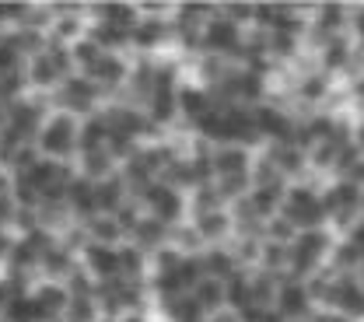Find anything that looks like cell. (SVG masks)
<instances>
[{"label":"cell","mask_w":364,"mask_h":322,"mask_svg":"<svg viewBox=\"0 0 364 322\" xmlns=\"http://www.w3.org/2000/svg\"><path fill=\"white\" fill-rule=\"evenodd\" d=\"M203 39H207V46L218 49V53H228V49H238V25L235 21H210L207 25V32H203Z\"/></svg>","instance_id":"8"},{"label":"cell","mask_w":364,"mask_h":322,"mask_svg":"<svg viewBox=\"0 0 364 322\" xmlns=\"http://www.w3.org/2000/svg\"><path fill=\"white\" fill-rule=\"evenodd\" d=\"M0 298H4V284H0Z\"/></svg>","instance_id":"20"},{"label":"cell","mask_w":364,"mask_h":322,"mask_svg":"<svg viewBox=\"0 0 364 322\" xmlns=\"http://www.w3.org/2000/svg\"><path fill=\"white\" fill-rule=\"evenodd\" d=\"M361 263H364V249H361Z\"/></svg>","instance_id":"23"},{"label":"cell","mask_w":364,"mask_h":322,"mask_svg":"<svg viewBox=\"0 0 364 322\" xmlns=\"http://www.w3.org/2000/svg\"><path fill=\"white\" fill-rule=\"evenodd\" d=\"M309 305H312V291H309L305 284H298V280L284 284V287H280V294H277V308H280V316H287V319L305 316V312H309Z\"/></svg>","instance_id":"6"},{"label":"cell","mask_w":364,"mask_h":322,"mask_svg":"<svg viewBox=\"0 0 364 322\" xmlns=\"http://www.w3.org/2000/svg\"><path fill=\"white\" fill-rule=\"evenodd\" d=\"M0 123H4V109H0Z\"/></svg>","instance_id":"21"},{"label":"cell","mask_w":364,"mask_h":322,"mask_svg":"<svg viewBox=\"0 0 364 322\" xmlns=\"http://www.w3.org/2000/svg\"><path fill=\"white\" fill-rule=\"evenodd\" d=\"M158 39H161V25H158V21H147V28H136V43H147V46H151V43H158Z\"/></svg>","instance_id":"15"},{"label":"cell","mask_w":364,"mask_h":322,"mask_svg":"<svg viewBox=\"0 0 364 322\" xmlns=\"http://www.w3.org/2000/svg\"><path fill=\"white\" fill-rule=\"evenodd\" d=\"M277 203H284V193H280V186H256V193H252V207H256V214H273V207Z\"/></svg>","instance_id":"11"},{"label":"cell","mask_w":364,"mask_h":322,"mask_svg":"<svg viewBox=\"0 0 364 322\" xmlns=\"http://www.w3.org/2000/svg\"><path fill=\"white\" fill-rule=\"evenodd\" d=\"M326 249H329L326 231L312 228V231H301V235L294 238V245L287 249V256H291V263H294V270H298V274H309V270H316L318 263H322Z\"/></svg>","instance_id":"4"},{"label":"cell","mask_w":364,"mask_h":322,"mask_svg":"<svg viewBox=\"0 0 364 322\" xmlns=\"http://www.w3.org/2000/svg\"><path fill=\"white\" fill-rule=\"evenodd\" d=\"M322 92H326V81H322V77H309V81L301 85V95H305V98H318Z\"/></svg>","instance_id":"16"},{"label":"cell","mask_w":364,"mask_h":322,"mask_svg":"<svg viewBox=\"0 0 364 322\" xmlns=\"http://www.w3.org/2000/svg\"><path fill=\"white\" fill-rule=\"evenodd\" d=\"M322 210L326 218H336V225H354V218L361 214V189L347 179L329 186L322 196Z\"/></svg>","instance_id":"3"},{"label":"cell","mask_w":364,"mask_h":322,"mask_svg":"<svg viewBox=\"0 0 364 322\" xmlns=\"http://www.w3.org/2000/svg\"><path fill=\"white\" fill-rule=\"evenodd\" d=\"M147 203H151V210L158 214L154 221H176L182 214V200L172 193V189H165V186L147 189Z\"/></svg>","instance_id":"7"},{"label":"cell","mask_w":364,"mask_h":322,"mask_svg":"<svg viewBox=\"0 0 364 322\" xmlns=\"http://www.w3.org/2000/svg\"><path fill=\"white\" fill-rule=\"evenodd\" d=\"M358 144H361V147H364V127H361V130H358Z\"/></svg>","instance_id":"19"},{"label":"cell","mask_w":364,"mask_h":322,"mask_svg":"<svg viewBox=\"0 0 364 322\" xmlns=\"http://www.w3.org/2000/svg\"><path fill=\"white\" fill-rule=\"evenodd\" d=\"M74 123H70V116H56V119H49L43 127V151L46 154H70V147H74Z\"/></svg>","instance_id":"5"},{"label":"cell","mask_w":364,"mask_h":322,"mask_svg":"<svg viewBox=\"0 0 364 322\" xmlns=\"http://www.w3.org/2000/svg\"><path fill=\"white\" fill-rule=\"evenodd\" d=\"M277 161H280V165H277L280 172H298V168H301V151L287 147V151H280V154H277Z\"/></svg>","instance_id":"14"},{"label":"cell","mask_w":364,"mask_h":322,"mask_svg":"<svg viewBox=\"0 0 364 322\" xmlns=\"http://www.w3.org/2000/svg\"><path fill=\"white\" fill-rule=\"evenodd\" d=\"M361 210H364V193H361Z\"/></svg>","instance_id":"22"},{"label":"cell","mask_w":364,"mask_h":322,"mask_svg":"<svg viewBox=\"0 0 364 322\" xmlns=\"http://www.w3.org/2000/svg\"><path fill=\"white\" fill-rule=\"evenodd\" d=\"M225 228H228L225 214H203V218H200V225H196V231H200V235H207V238H218Z\"/></svg>","instance_id":"13"},{"label":"cell","mask_w":364,"mask_h":322,"mask_svg":"<svg viewBox=\"0 0 364 322\" xmlns=\"http://www.w3.org/2000/svg\"><path fill=\"white\" fill-rule=\"evenodd\" d=\"M214 165H218V176H221V179H231V176H249V172H245V165H249V154H245V151H238V147L218 151Z\"/></svg>","instance_id":"10"},{"label":"cell","mask_w":364,"mask_h":322,"mask_svg":"<svg viewBox=\"0 0 364 322\" xmlns=\"http://www.w3.org/2000/svg\"><path fill=\"white\" fill-rule=\"evenodd\" d=\"M284 214H287V221L291 225H298V228H318L322 225V218H326V210H322V196H316L312 189H305V186H294V189H287L284 193Z\"/></svg>","instance_id":"1"},{"label":"cell","mask_w":364,"mask_h":322,"mask_svg":"<svg viewBox=\"0 0 364 322\" xmlns=\"http://www.w3.org/2000/svg\"><path fill=\"white\" fill-rule=\"evenodd\" d=\"M91 98H95V85L91 81H81V77H70V81H63V92H60V102L67 105V109H88Z\"/></svg>","instance_id":"9"},{"label":"cell","mask_w":364,"mask_h":322,"mask_svg":"<svg viewBox=\"0 0 364 322\" xmlns=\"http://www.w3.org/2000/svg\"><path fill=\"white\" fill-rule=\"evenodd\" d=\"M354 95H358V98H361V102H364V77H361V81H358V85H354Z\"/></svg>","instance_id":"17"},{"label":"cell","mask_w":364,"mask_h":322,"mask_svg":"<svg viewBox=\"0 0 364 322\" xmlns=\"http://www.w3.org/2000/svg\"><path fill=\"white\" fill-rule=\"evenodd\" d=\"M316 294H322L340 316H347V319H364V287L358 280L343 277V280H333V284H318Z\"/></svg>","instance_id":"2"},{"label":"cell","mask_w":364,"mask_h":322,"mask_svg":"<svg viewBox=\"0 0 364 322\" xmlns=\"http://www.w3.org/2000/svg\"><path fill=\"white\" fill-rule=\"evenodd\" d=\"M322 60H326L329 70H336V67H343V63L350 60V46H347L343 39H333V43L326 46V56H322Z\"/></svg>","instance_id":"12"},{"label":"cell","mask_w":364,"mask_h":322,"mask_svg":"<svg viewBox=\"0 0 364 322\" xmlns=\"http://www.w3.org/2000/svg\"><path fill=\"white\" fill-rule=\"evenodd\" d=\"M358 32H361V43H364V11L358 14Z\"/></svg>","instance_id":"18"}]
</instances>
